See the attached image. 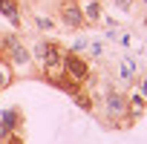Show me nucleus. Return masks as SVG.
<instances>
[{
    "label": "nucleus",
    "mask_w": 147,
    "mask_h": 144,
    "mask_svg": "<svg viewBox=\"0 0 147 144\" xmlns=\"http://www.w3.org/2000/svg\"><path fill=\"white\" fill-rule=\"evenodd\" d=\"M87 78H90V66L78 55H66L63 58V81H69L72 87L78 89V84H84Z\"/></svg>",
    "instance_id": "1"
},
{
    "label": "nucleus",
    "mask_w": 147,
    "mask_h": 144,
    "mask_svg": "<svg viewBox=\"0 0 147 144\" xmlns=\"http://www.w3.org/2000/svg\"><path fill=\"white\" fill-rule=\"evenodd\" d=\"M61 20H63V26H69V29H84V26H87L75 0H63V3H61Z\"/></svg>",
    "instance_id": "2"
},
{
    "label": "nucleus",
    "mask_w": 147,
    "mask_h": 144,
    "mask_svg": "<svg viewBox=\"0 0 147 144\" xmlns=\"http://www.w3.org/2000/svg\"><path fill=\"white\" fill-rule=\"evenodd\" d=\"M3 43H6V55H9V63L12 66H26L29 63V52H26V46L18 38H6Z\"/></svg>",
    "instance_id": "3"
},
{
    "label": "nucleus",
    "mask_w": 147,
    "mask_h": 144,
    "mask_svg": "<svg viewBox=\"0 0 147 144\" xmlns=\"http://www.w3.org/2000/svg\"><path fill=\"white\" fill-rule=\"evenodd\" d=\"M107 115L115 118V115H127V95L121 92H110L107 95Z\"/></svg>",
    "instance_id": "4"
},
{
    "label": "nucleus",
    "mask_w": 147,
    "mask_h": 144,
    "mask_svg": "<svg viewBox=\"0 0 147 144\" xmlns=\"http://www.w3.org/2000/svg\"><path fill=\"white\" fill-rule=\"evenodd\" d=\"M78 9H81L84 23H95V20H101V3H98V0H78Z\"/></svg>",
    "instance_id": "5"
},
{
    "label": "nucleus",
    "mask_w": 147,
    "mask_h": 144,
    "mask_svg": "<svg viewBox=\"0 0 147 144\" xmlns=\"http://www.w3.org/2000/svg\"><path fill=\"white\" fill-rule=\"evenodd\" d=\"M18 112L15 110H6V112H0V141H6L9 135H12V130L18 127Z\"/></svg>",
    "instance_id": "6"
},
{
    "label": "nucleus",
    "mask_w": 147,
    "mask_h": 144,
    "mask_svg": "<svg viewBox=\"0 0 147 144\" xmlns=\"http://www.w3.org/2000/svg\"><path fill=\"white\" fill-rule=\"evenodd\" d=\"M0 12H3L15 26L20 23V17H18V3H15V0H0Z\"/></svg>",
    "instance_id": "7"
},
{
    "label": "nucleus",
    "mask_w": 147,
    "mask_h": 144,
    "mask_svg": "<svg viewBox=\"0 0 147 144\" xmlns=\"http://www.w3.org/2000/svg\"><path fill=\"white\" fill-rule=\"evenodd\" d=\"M12 78H15V72H12V63H9V61H0V92H3V89L12 84Z\"/></svg>",
    "instance_id": "8"
},
{
    "label": "nucleus",
    "mask_w": 147,
    "mask_h": 144,
    "mask_svg": "<svg viewBox=\"0 0 147 144\" xmlns=\"http://www.w3.org/2000/svg\"><path fill=\"white\" fill-rule=\"evenodd\" d=\"M144 110V98L141 95H130V110H127V115H138Z\"/></svg>",
    "instance_id": "9"
},
{
    "label": "nucleus",
    "mask_w": 147,
    "mask_h": 144,
    "mask_svg": "<svg viewBox=\"0 0 147 144\" xmlns=\"http://www.w3.org/2000/svg\"><path fill=\"white\" fill-rule=\"evenodd\" d=\"M38 29H55V20L52 17H38Z\"/></svg>",
    "instance_id": "10"
},
{
    "label": "nucleus",
    "mask_w": 147,
    "mask_h": 144,
    "mask_svg": "<svg viewBox=\"0 0 147 144\" xmlns=\"http://www.w3.org/2000/svg\"><path fill=\"white\" fill-rule=\"evenodd\" d=\"M115 6H121V9L127 12V9H130V0H115Z\"/></svg>",
    "instance_id": "11"
},
{
    "label": "nucleus",
    "mask_w": 147,
    "mask_h": 144,
    "mask_svg": "<svg viewBox=\"0 0 147 144\" xmlns=\"http://www.w3.org/2000/svg\"><path fill=\"white\" fill-rule=\"evenodd\" d=\"M138 95H147V81L141 84V92H138Z\"/></svg>",
    "instance_id": "12"
},
{
    "label": "nucleus",
    "mask_w": 147,
    "mask_h": 144,
    "mask_svg": "<svg viewBox=\"0 0 147 144\" xmlns=\"http://www.w3.org/2000/svg\"><path fill=\"white\" fill-rule=\"evenodd\" d=\"M141 3H147V0H141Z\"/></svg>",
    "instance_id": "13"
}]
</instances>
